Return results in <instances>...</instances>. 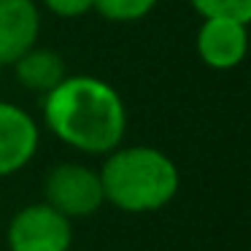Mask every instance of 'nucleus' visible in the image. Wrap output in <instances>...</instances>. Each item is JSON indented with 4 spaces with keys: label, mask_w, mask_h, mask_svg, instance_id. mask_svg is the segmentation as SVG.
Here are the masks:
<instances>
[{
    "label": "nucleus",
    "mask_w": 251,
    "mask_h": 251,
    "mask_svg": "<svg viewBox=\"0 0 251 251\" xmlns=\"http://www.w3.org/2000/svg\"><path fill=\"white\" fill-rule=\"evenodd\" d=\"M192 8L202 19H232V22H251V0H189Z\"/></svg>",
    "instance_id": "1a4fd4ad"
},
{
    "label": "nucleus",
    "mask_w": 251,
    "mask_h": 251,
    "mask_svg": "<svg viewBox=\"0 0 251 251\" xmlns=\"http://www.w3.org/2000/svg\"><path fill=\"white\" fill-rule=\"evenodd\" d=\"M154 6L157 0H95V11H100L111 22H138Z\"/></svg>",
    "instance_id": "9d476101"
},
{
    "label": "nucleus",
    "mask_w": 251,
    "mask_h": 251,
    "mask_svg": "<svg viewBox=\"0 0 251 251\" xmlns=\"http://www.w3.org/2000/svg\"><path fill=\"white\" fill-rule=\"evenodd\" d=\"M46 127L65 146L84 154H111L127 130V108L103 78L65 76L44 95Z\"/></svg>",
    "instance_id": "f257e3e1"
},
{
    "label": "nucleus",
    "mask_w": 251,
    "mask_h": 251,
    "mask_svg": "<svg viewBox=\"0 0 251 251\" xmlns=\"http://www.w3.org/2000/svg\"><path fill=\"white\" fill-rule=\"evenodd\" d=\"M41 132L33 116L14 103L0 100V178L14 176L35 157Z\"/></svg>",
    "instance_id": "39448f33"
},
{
    "label": "nucleus",
    "mask_w": 251,
    "mask_h": 251,
    "mask_svg": "<svg viewBox=\"0 0 251 251\" xmlns=\"http://www.w3.org/2000/svg\"><path fill=\"white\" fill-rule=\"evenodd\" d=\"M46 202L68 219L92 216L105 202L100 170H92L81 162H60L51 168L44 184Z\"/></svg>",
    "instance_id": "7ed1b4c3"
},
{
    "label": "nucleus",
    "mask_w": 251,
    "mask_h": 251,
    "mask_svg": "<svg viewBox=\"0 0 251 251\" xmlns=\"http://www.w3.org/2000/svg\"><path fill=\"white\" fill-rule=\"evenodd\" d=\"M197 54L213 71H232L249 54V25L232 19H202Z\"/></svg>",
    "instance_id": "423d86ee"
},
{
    "label": "nucleus",
    "mask_w": 251,
    "mask_h": 251,
    "mask_svg": "<svg viewBox=\"0 0 251 251\" xmlns=\"http://www.w3.org/2000/svg\"><path fill=\"white\" fill-rule=\"evenodd\" d=\"M41 11L35 0H0V68L14 65L38 44Z\"/></svg>",
    "instance_id": "0eeeda50"
},
{
    "label": "nucleus",
    "mask_w": 251,
    "mask_h": 251,
    "mask_svg": "<svg viewBox=\"0 0 251 251\" xmlns=\"http://www.w3.org/2000/svg\"><path fill=\"white\" fill-rule=\"evenodd\" d=\"M44 6L49 8L54 17H62V19H76V17H84L95 8V0H44Z\"/></svg>",
    "instance_id": "9b49d317"
},
{
    "label": "nucleus",
    "mask_w": 251,
    "mask_h": 251,
    "mask_svg": "<svg viewBox=\"0 0 251 251\" xmlns=\"http://www.w3.org/2000/svg\"><path fill=\"white\" fill-rule=\"evenodd\" d=\"M71 219L46 200L25 205L8 224V251H71Z\"/></svg>",
    "instance_id": "20e7f679"
},
{
    "label": "nucleus",
    "mask_w": 251,
    "mask_h": 251,
    "mask_svg": "<svg viewBox=\"0 0 251 251\" xmlns=\"http://www.w3.org/2000/svg\"><path fill=\"white\" fill-rule=\"evenodd\" d=\"M14 73H17V81L22 84V87H27L30 92H41V95L51 92V89L68 76L65 60H62L57 51L38 49V46L25 51V54L14 62Z\"/></svg>",
    "instance_id": "6e6552de"
},
{
    "label": "nucleus",
    "mask_w": 251,
    "mask_h": 251,
    "mask_svg": "<svg viewBox=\"0 0 251 251\" xmlns=\"http://www.w3.org/2000/svg\"><path fill=\"white\" fill-rule=\"evenodd\" d=\"M100 181L105 202L127 213H149L178 195L181 176L173 159L154 146H116L100 170Z\"/></svg>",
    "instance_id": "f03ea898"
}]
</instances>
